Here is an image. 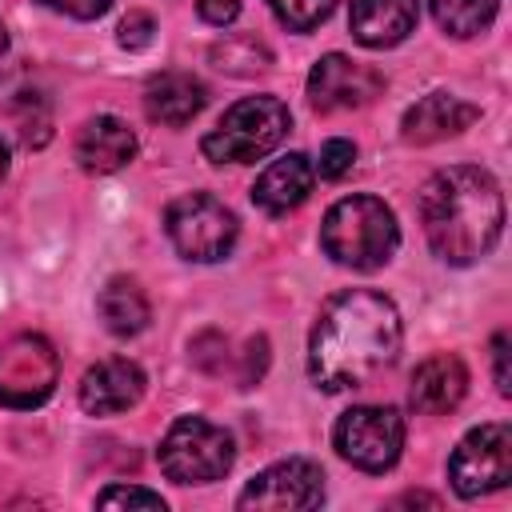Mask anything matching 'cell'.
Listing matches in <instances>:
<instances>
[{
	"instance_id": "cell-1",
	"label": "cell",
	"mask_w": 512,
	"mask_h": 512,
	"mask_svg": "<svg viewBox=\"0 0 512 512\" xmlns=\"http://www.w3.org/2000/svg\"><path fill=\"white\" fill-rule=\"evenodd\" d=\"M404 340L396 304L372 288L336 292L308 336V376L324 392H348L384 372Z\"/></svg>"
},
{
	"instance_id": "cell-2",
	"label": "cell",
	"mask_w": 512,
	"mask_h": 512,
	"mask_svg": "<svg viewBox=\"0 0 512 512\" xmlns=\"http://www.w3.org/2000/svg\"><path fill=\"white\" fill-rule=\"evenodd\" d=\"M420 220L432 252L444 264H476L496 248L504 228L500 184L476 164L440 168L420 188Z\"/></svg>"
},
{
	"instance_id": "cell-3",
	"label": "cell",
	"mask_w": 512,
	"mask_h": 512,
	"mask_svg": "<svg viewBox=\"0 0 512 512\" xmlns=\"http://www.w3.org/2000/svg\"><path fill=\"white\" fill-rule=\"evenodd\" d=\"M320 244L336 264L356 268V272H372V268L392 260V252L400 244V228H396V216L384 200L344 196L328 208V216L320 224Z\"/></svg>"
},
{
	"instance_id": "cell-4",
	"label": "cell",
	"mask_w": 512,
	"mask_h": 512,
	"mask_svg": "<svg viewBox=\"0 0 512 512\" xmlns=\"http://www.w3.org/2000/svg\"><path fill=\"white\" fill-rule=\"evenodd\" d=\"M288 128H292V116H288L284 100H276V96H244L200 140V152L212 164H252L260 156H268L284 140Z\"/></svg>"
},
{
	"instance_id": "cell-5",
	"label": "cell",
	"mask_w": 512,
	"mask_h": 512,
	"mask_svg": "<svg viewBox=\"0 0 512 512\" xmlns=\"http://www.w3.org/2000/svg\"><path fill=\"white\" fill-rule=\"evenodd\" d=\"M156 460L172 484H212L228 476L236 460V444L220 424L204 416H180L164 432Z\"/></svg>"
},
{
	"instance_id": "cell-6",
	"label": "cell",
	"mask_w": 512,
	"mask_h": 512,
	"mask_svg": "<svg viewBox=\"0 0 512 512\" xmlns=\"http://www.w3.org/2000/svg\"><path fill=\"white\" fill-rule=\"evenodd\" d=\"M164 232L172 240V248L184 256V260H196V264H212V260H224L236 244V216L208 192H188L180 200L168 204L164 212Z\"/></svg>"
},
{
	"instance_id": "cell-7",
	"label": "cell",
	"mask_w": 512,
	"mask_h": 512,
	"mask_svg": "<svg viewBox=\"0 0 512 512\" xmlns=\"http://www.w3.org/2000/svg\"><path fill=\"white\" fill-rule=\"evenodd\" d=\"M332 444L348 464L364 472H388L404 448V416L384 404H356L336 420Z\"/></svg>"
},
{
	"instance_id": "cell-8",
	"label": "cell",
	"mask_w": 512,
	"mask_h": 512,
	"mask_svg": "<svg viewBox=\"0 0 512 512\" xmlns=\"http://www.w3.org/2000/svg\"><path fill=\"white\" fill-rule=\"evenodd\" d=\"M448 480H452L456 496H464V500L508 488V480H512V432H508V424L472 428L448 460Z\"/></svg>"
},
{
	"instance_id": "cell-9",
	"label": "cell",
	"mask_w": 512,
	"mask_h": 512,
	"mask_svg": "<svg viewBox=\"0 0 512 512\" xmlns=\"http://www.w3.org/2000/svg\"><path fill=\"white\" fill-rule=\"evenodd\" d=\"M60 360L52 344L36 332H16L0 344V404L4 408H40L56 388Z\"/></svg>"
},
{
	"instance_id": "cell-10",
	"label": "cell",
	"mask_w": 512,
	"mask_h": 512,
	"mask_svg": "<svg viewBox=\"0 0 512 512\" xmlns=\"http://www.w3.org/2000/svg\"><path fill=\"white\" fill-rule=\"evenodd\" d=\"M324 500V472L304 456L276 460L244 484L236 508H316Z\"/></svg>"
},
{
	"instance_id": "cell-11",
	"label": "cell",
	"mask_w": 512,
	"mask_h": 512,
	"mask_svg": "<svg viewBox=\"0 0 512 512\" xmlns=\"http://www.w3.org/2000/svg\"><path fill=\"white\" fill-rule=\"evenodd\" d=\"M384 92V76L368 64H356L340 52H328L308 72V100L316 112H348L364 108Z\"/></svg>"
},
{
	"instance_id": "cell-12",
	"label": "cell",
	"mask_w": 512,
	"mask_h": 512,
	"mask_svg": "<svg viewBox=\"0 0 512 512\" xmlns=\"http://www.w3.org/2000/svg\"><path fill=\"white\" fill-rule=\"evenodd\" d=\"M144 368L136 360H100L96 368L84 372L80 380V408L92 412V416H116V412H128L140 404L144 396Z\"/></svg>"
},
{
	"instance_id": "cell-13",
	"label": "cell",
	"mask_w": 512,
	"mask_h": 512,
	"mask_svg": "<svg viewBox=\"0 0 512 512\" xmlns=\"http://www.w3.org/2000/svg\"><path fill=\"white\" fill-rule=\"evenodd\" d=\"M312 184H316L312 160H308L304 152H288V156L272 160V164L256 176V184H252V204L264 208L268 216H284V212H292V208H300V204L308 200Z\"/></svg>"
},
{
	"instance_id": "cell-14",
	"label": "cell",
	"mask_w": 512,
	"mask_h": 512,
	"mask_svg": "<svg viewBox=\"0 0 512 512\" xmlns=\"http://www.w3.org/2000/svg\"><path fill=\"white\" fill-rule=\"evenodd\" d=\"M480 116L476 104L460 100V96H448V92H428L424 100H416L404 120H400V136L408 144H436V140H448L456 132H464L472 120Z\"/></svg>"
},
{
	"instance_id": "cell-15",
	"label": "cell",
	"mask_w": 512,
	"mask_h": 512,
	"mask_svg": "<svg viewBox=\"0 0 512 512\" xmlns=\"http://www.w3.org/2000/svg\"><path fill=\"white\" fill-rule=\"evenodd\" d=\"M468 392V368L460 356L452 352H440V356H428L416 372H412V388H408V400L416 412H428V416H440V412H452Z\"/></svg>"
},
{
	"instance_id": "cell-16",
	"label": "cell",
	"mask_w": 512,
	"mask_h": 512,
	"mask_svg": "<svg viewBox=\"0 0 512 512\" xmlns=\"http://www.w3.org/2000/svg\"><path fill=\"white\" fill-rule=\"evenodd\" d=\"M420 4L416 0H352L348 28L352 40L364 48H392L416 28Z\"/></svg>"
},
{
	"instance_id": "cell-17",
	"label": "cell",
	"mask_w": 512,
	"mask_h": 512,
	"mask_svg": "<svg viewBox=\"0 0 512 512\" xmlns=\"http://www.w3.org/2000/svg\"><path fill=\"white\" fill-rule=\"evenodd\" d=\"M136 156V132L116 116H92L76 136V160L84 172H120Z\"/></svg>"
},
{
	"instance_id": "cell-18",
	"label": "cell",
	"mask_w": 512,
	"mask_h": 512,
	"mask_svg": "<svg viewBox=\"0 0 512 512\" xmlns=\"http://www.w3.org/2000/svg\"><path fill=\"white\" fill-rule=\"evenodd\" d=\"M208 104V88L192 76V72H160L148 80L144 88V108L156 124L180 128L192 116H200V108Z\"/></svg>"
},
{
	"instance_id": "cell-19",
	"label": "cell",
	"mask_w": 512,
	"mask_h": 512,
	"mask_svg": "<svg viewBox=\"0 0 512 512\" xmlns=\"http://www.w3.org/2000/svg\"><path fill=\"white\" fill-rule=\"evenodd\" d=\"M96 312H100V320H104V328H108L112 336H136V332L148 328V316H152L144 288H140L136 280H128V276H112V280L100 288Z\"/></svg>"
},
{
	"instance_id": "cell-20",
	"label": "cell",
	"mask_w": 512,
	"mask_h": 512,
	"mask_svg": "<svg viewBox=\"0 0 512 512\" xmlns=\"http://www.w3.org/2000/svg\"><path fill=\"white\" fill-rule=\"evenodd\" d=\"M0 108L16 120L20 140L28 148H40L48 140V100L40 96V88L28 84V76H8L0 80Z\"/></svg>"
},
{
	"instance_id": "cell-21",
	"label": "cell",
	"mask_w": 512,
	"mask_h": 512,
	"mask_svg": "<svg viewBox=\"0 0 512 512\" xmlns=\"http://www.w3.org/2000/svg\"><path fill=\"white\" fill-rule=\"evenodd\" d=\"M428 4H432L436 24L456 40H468V36L484 32L496 20V8H500V0H428Z\"/></svg>"
},
{
	"instance_id": "cell-22",
	"label": "cell",
	"mask_w": 512,
	"mask_h": 512,
	"mask_svg": "<svg viewBox=\"0 0 512 512\" xmlns=\"http://www.w3.org/2000/svg\"><path fill=\"white\" fill-rule=\"evenodd\" d=\"M212 64L232 76H256L272 64V52L256 36H224L220 44H212Z\"/></svg>"
},
{
	"instance_id": "cell-23",
	"label": "cell",
	"mask_w": 512,
	"mask_h": 512,
	"mask_svg": "<svg viewBox=\"0 0 512 512\" xmlns=\"http://www.w3.org/2000/svg\"><path fill=\"white\" fill-rule=\"evenodd\" d=\"M272 12H276V20L284 24V28H292V32H312L316 24H324L328 16H332V8H336V0H264Z\"/></svg>"
},
{
	"instance_id": "cell-24",
	"label": "cell",
	"mask_w": 512,
	"mask_h": 512,
	"mask_svg": "<svg viewBox=\"0 0 512 512\" xmlns=\"http://www.w3.org/2000/svg\"><path fill=\"white\" fill-rule=\"evenodd\" d=\"M100 508H148V512H164V496L148 492V488H132V484H112L96 496Z\"/></svg>"
},
{
	"instance_id": "cell-25",
	"label": "cell",
	"mask_w": 512,
	"mask_h": 512,
	"mask_svg": "<svg viewBox=\"0 0 512 512\" xmlns=\"http://www.w3.org/2000/svg\"><path fill=\"white\" fill-rule=\"evenodd\" d=\"M352 160H356V144L352 140H328L324 148H320V160H316V172L324 176V180H340L348 168H352Z\"/></svg>"
},
{
	"instance_id": "cell-26",
	"label": "cell",
	"mask_w": 512,
	"mask_h": 512,
	"mask_svg": "<svg viewBox=\"0 0 512 512\" xmlns=\"http://www.w3.org/2000/svg\"><path fill=\"white\" fill-rule=\"evenodd\" d=\"M152 32H156V24H152V16L148 12H128L124 20H120V44L124 48H148L152 44Z\"/></svg>"
},
{
	"instance_id": "cell-27",
	"label": "cell",
	"mask_w": 512,
	"mask_h": 512,
	"mask_svg": "<svg viewBox=\"0 0 512 512\" xmlns=\"http://www.w3.org/2000/svg\"><path fill=\"white\" fill-rule=\"evenodd\" d=\"M264 364H268V340L264 336H256V340H248V348H244V368H240V388H252L260 376H264Z\"/></svg>"
},
{
	"instance_id": "cell-28",
	"label": "cell",
	"mask_w": 512,
	"mask_h": 512,
	"mask_svg": "<svg viewBox=\"0 0 512 512\" xmlns=\"http://www.w3.org/2000/svg\"><path fill=\"white\" fill-rule=\"evenodd\" d=\"M40 4H48V8H56L64 16H76V20H96V16L108 12L112 0H40Z\"/></svg>"
},
{
	"instance_id": "cell-29",
	"label": "cell",
	"mask_w": 512,
	"mask_h": 512,
	"mask_svg": "<svg viewBox=\"0 0 512 512\" xmlns=\"http://www.w3.org/2000/svg\"><path fill=\"white\" fill-rule=\"evenodd\" d=\"M196 12H200V20L224 28V24H232L240 16V0H196Z\"/></svg>"
},
{
	"instance_id": "cell-30",
	"label": "cell",
	"mask_w": 512,
	"mask_h": 512,
	"mask_svg": "<svg viewBox=\"0 0 512 512\" xmlns=\"http://www.w3.org/2000/svg\"><path fill=\"white\" fill-rule=\"evenodd\" d=\"M492 364H496V388H500V396H508L512 392V376H508V336L504 332L492 340Z\"/></svg>"
},
{
	"instance_id": "cell-31",
	"label": "cell",
	"mask_w": 512,
	"mask_h": 512,
	"mask_svg": "<svg viewBox=\"0 0 512 512\" xmlns=\"http://www.w3.org/2000/svg\"><path fill=\"white\" fill-rule=\"evenodd\" d=\"M396 504H432V508H436L440 500H436V496H424V492H408V496H400Z\"/></svg>"
},
{
	"instance_id": "cell-32",
	"label": "cell",
	"mask_w": 512,
	"mask_h": 512,
	"mask_svg": "<svg viewBox=\"0 0 512 512\" xmlns=\"http://www.w3.org/2000/svg\"><path fill=\"white\" fill-rule=\"evenodd\" d=\"M4 172H8V144L0 140V180H4Z\"/></svg>"
},
{
	"instance_id": "cell-33",
	"label": "cell",
	"mask_w": 512,
	"mask_h": 512,
	"mask_svg": "<svg viewBox=\"0 0 512 512\" xmlns=\"http://www.w3.org/2000/svg\"><path fill=\"white\" fill-rule=\"evenodd\" d=\"M8 52V32H4V24H0V56Z\"/></svg>"
}]
</instances>
